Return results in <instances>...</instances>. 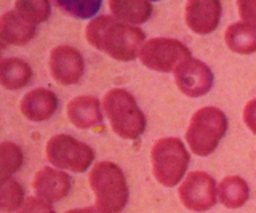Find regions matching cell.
Here are the masks:
<instances>
[{
	"instance_id": "cell-1",
	"label": "cell",
	"mask_w": 256,
	"mask_h": 213,
	"mask_svg": "<svg viewBox=\"0 0 256 213\" xmlns=\"http://www.w3.org/2000/svg\"><path fill=\"white\" fill-rule=\"evenodd\" d=\"M85 37L92 46L109 54L110 58L133 61L140 56L146 34L140 28L128 26L114 16L102 14L90 21L85 29Z\"/></svg>"
},
{
	"instance_id": "cell-2",
	"label": "cell",
	"mask_w": 256,
	"mask_h": 213,
	"mask_svg": "<svg viewBox=\"0 0 256 213\" xmlns=\"http://www.w3.org/2000/svg\"><path fill=\"white\" fill-rule=\"evenodd\" d=\"M96 196V207L104 213H120L128 202V184L122 168L114 162L96 164L88 176Z\"/></svg>"
},
{
	"instance_id": "cell-3",
	"label": "cell",
	"mask_w": 256,
	"mask_h": 213,
	"mask_svg": "<svg viewBox=\"0 0 256 213\" xmlns=\"http://www.w3.org/2000/svg\"><path fill=\"white\" fill-rule=\"evenodd\" d=\"M104 114L110 120L112 130L124 140H136L146 130V117L132 93L112 88L102 100Z\"/></svg>"
},
{
	"instance_id": "cell-4",
	"label": "cell",
	"mask_w": 256,
	"mask_h": 213,
	"mask_svg": "<svg viewBox=\"0 0 256 213\" xmlns=\"http://www.w3.org/2000/svg\"><path fill=\"white\" fill-rule=\"evenodd\" d=\"M228 132V117L221 109L206 106L192 116L186 141L192 154L206 157L216 151L220 141Z\"/></svg>"
},
{
	"instance_id": "cell-5",
	"label": "cell",
	"mask_w": 256,
	"mask_h": 213,
	"mask_svg": "<svg viewBox=\"0 0 256 213\" xmlns=\"http://www.w3.org/2000/svg\"><path fill=\"white\" fill-rule=\"evenodd\" d=\"M152 172L162 186L173 188L182 180L190 156L180 138H162L152 148Z\"/></svg>"
},
{
	"instance_id": "cell-6",
	"label": "cell",
	"mask_w": 256,
	"mask_h": 213,
	"mask_svg": "<svg viewBox=\"0 0 256 213\" xmlns=\"http://www.w3.org/2000/svg\"><path fill=\"white\" fill-rule=\"evenodd\" d=\"M46 159L60 170L84 173L94 160V151L70 135H54L46 143Z\"/></svg>"
},
{
	"instance_id": "cell-7",
	"label": "cell",
	"mask_w": 256,
	"mask_h": 213,
	"mask_svg": "<svg viewBox=\"0 0 256 213\" xmlns=\"http://www.w3.org/2000/svg\"><path fill=\"white\" fill-rule=\"evenodd\" d=\"M192 58L190 50L176 38L157 37L142 45L140 52L141 64L158 72H172L178 69L184 61Z\"/></svg>"
},
{
	"instance_id": "cell-8",
	"label": "cell",
	"mask_w": 256,
	"mask_h": 213,
	"mask_svg": "<svg viewBox=\"0 0 256 213\" xmlns=\"http://www.w3.org/2000/svg\"><path fill=\"white\" fill-rule=\"evenodd\" d=\"M180 199L192 212H206L218 202V186L205 172H192L180 186Z\"/></svg>"
},
{
	"instance_id": "cell-9",
	"label": "cell",
	"mask_w": 256,
	"mask_h": 213,
	"mask_svg": "<svg viewBox=\"0 0 256 213\" xmlns=\"http://www.w3.org/2000/svg\"><path fill=\"white\" fill-rule=\"evenodd\" d=\"M174 84L189 98L204 96L213 86V72L205 62L189 58L174 70Z\"/></svg>"
},
{
	"instance_id": "cell-10",
	"label": "cell",
	"mask_w": 256,
	"mask_h": 213,
	"mask_svg": "<svg viewBox=\"0 0 256 213\" xmlns=\"http://www.w3.org/2000/svg\"><path fill=\"white\" fill-rule=\"evenodd\" d=\"M85 62L77 48L69 45H60L50 53L52 77L61 85H74L84 76Z\"/></svg>"
},
{
	"instance_id": "cell-11",
	"label": "cell",
	"mask_w": 256,
	"mask_h": 213,
	"mask_svg": "<svg viewBox=\"0 0 256 213\" xmlns=\"http://www.w3.org/2000/svg\"><path fill=\"white\" fill-rule=\"evenodd\" d=\"M221 12L218 0H190L186 5V24L196 34H212L221 21Z\"/></svg>"
},
{
	"instance_id": "cell-12",
	"label": "cell",
	"mask_w": 256,
	"mask_h": 213,
	"mask_svg": "<svg viewBox=\"0 0 256 213\" xmlns=\"http://www.w3.org/2000/svg\"><path fill=\"white\" fill-rule=\"evenodd\" d=\"M32 186L38 197L48 202H58L69 194L72 178L64 170L44 167L36 173Z\"/></svg>"
},
{
	"instance_id": "cell-13",
	"label": "cell",
	"mask_w": 256,
	"mask_h": 213,
	"mask_svg": "<svg viewBox=\"0 0 256 213\" xmlns=\"http://www.w3.org/2000/svg\"><path fill=\"white\" fill-rule=\"evenodd\" d=\"M58 96L46 88H36L21 100V112L32 122L48 120L58 109Z\"/></svg>"
},
{
	"instance_id": "cell-14",
	"label": "cell",
	"mask_w": 256,
	"mask_h": 213,
	"mask_svg": "<svg viewBox=\"0 0 256 213\" xmlns=\"http://www.w3.org/2000/svg\"><path fill=\"white\" fill-rule=\"evenodd\" d=\"M68 117L77 128L88 130L102 124L101 101L90 94H82L68 104Z\"/></svg>"
},
{
	"instance_id": "cell-15",
	"label": "cell",
	"mask_w": 256,
	"mask_h": 213,
	"mask_svg": "<svg viewBox=\"0 0 256 213\" xmlns=\"http://www.w3.org/2000/svg\"><path fill=\"white\" fill-rule=\"evenodd\" d=\"M36 36V26L16 12H5L0 18V38L4 45L22 46Z\"/></svg>"
},
{
	"instance_id": "cell-16",
	"label": "cell",
	"mask_w": 256,
	"mask_h": 213,
	"mask_svg": "<svg viewBox=\"0 0 256 213\" xmlns=\"http://www.w3.org/2000/svg\"><path fill=\"white\" fill-rule=\"evenodd\" d=\"M109 8L125 24H142L152 14V4L146 0H110Z\"/></svg>"
},
{
	"instance_id": "cell-17",
	"label": "cell",
	"mask_w": 256,
	"mask_h": 213,
	"mask_svg": "<svg viewBox=\"0 0 256 213\" xmlns=\"http://www.w3.org/2000/svg\"><path fill=\"white\" fill-rule=\"evenodd\" d=\"M32 78V69L24 60L6 58L0 62V84L6 90H21Z\"/></svg>"
},
{
	"instance_id": "cell-18",
	"label": "cell",
	"mask_w": 256,
	"mask_h": 213,
	"mask_svg": "<svg viewBox=\"0 0 256 213\" xmlns=\"http://www.w3.org/2000/svg\"><path fill=\"white\" fill-rule=\"evenodd\" d=\"M226 45L230 52L238 54H252L256 53V26L248 22H234L226 29L224 34Z\"/></svg>"
},
{
	"instance_id": "cell-19",
	"label": "cell",
	"mask_w": 256,
	"mask_h": 213,
	"mask_svg": "<svg viewBox=\"0 0 256 213\" xmlns=\"http://www.w3.org/2000/svg\"><path fill=\"white\" fill-rule=\"evenodd\" d=\"M220 202L228 208H240L250 197V188L240 176H226L218 186Z\"/></svg>"
},
{
	"instance_id": "cell-20",
	"label": "cell",
	"mask_w": 256,
	"mask_h": 213,
	"mask_svg": "<svg viewBox=\"0 0 256 213\" xmlns=\"http://www.w3.org/2000/svg\"><path fill=\"white\" fill-rule=\"evenodd\" d=\"M24 162L22 151L18 144L12 141H4L0 144V181L6 183L16 172L21 168Z\"/></svg>"
},
{
	"instance_id": "cell-21",
	"label": "cell",
	"mask_w": 256,
	"mask_h": 213,
	"mask_svg": "<svg viewBox=\"0 0 256 213\" xmlns=\"http://www.w3.org/2000/svg\"><path fill=\"white\" fill-rule=\"evenodd\" d=\"M14 12L36 26L50 18L52 5L46 0H20L14 4Z\"/></svg>"
},
{
	"instance_id": "cell-22",
	"label": "cell",
	"mask_w": 256,
	"mask_h": 213,
	"mask_svg": "<svg viewBox=\"0 0 256 213\" xmlns=\"http://www.w3.org/2000/svg\"><path fill=\"white\" fill-rule=\"evenodd\" d=\"M24 204V189L16 180H8L0 188V210L5 213L16 212Z\"/></svg>"
},
{
	"instance_id": "cell-23",
	"label": "cell",
	"mask_w": 256,
	"mask_h": 213,
	"mask_svg": "<svg viewBox=\"0 0 256 213\" xmlns=\"http://www.w3.org/2000/svg\"><path fill=\"white\" fill-rule=\"evenodd\" d=\"M58 8L64 10L70 16H76L80 20L92 18L101 8V2H56Z\"/></svg>"
},
{
	"instance_id": "cell-24",
	"label": "cell",
	"mask_w": 256,
	"mask_h": 213,
	"mask_svg": "<svg viewBox=\"0 0 256 213\" xmlns=\"http://www.w3.org/2000/svg\"><path fill=\"white\" fill-rule=\"evenodd\" d=\"M18 213H54L52 204L42 197H28Z\"/></svg>"
},
{
	"instance_id": "cell-25",
	"label": "cell",
	"mask_w": 256,
	"mask_h": 213,
	"mask_svg": "<svg viewBox=\"0 0 256 213\" xmlns=\"http://www.w3.org/2000/svg\"><path fill=\"white\" fill-rule=\"evenodd\" d=\"M237 8L244 22L256 26V0H238Z\"/></svg>"
},
{
	"instance_id": "cell-26",
	"label": "cell",
	"mask_w": 256,
	"mask_h": 213,
	"mask_svg": "<svg viewBox=\"0 0 256 213\" xmlns=\"http://www.w3.org/2000/svg\"><path fill=\"white\" fill-rule=\"evenodd\" d=\"M244 120L246 127L250 128V132L256 135V100L246 102L244 109Z\"/></svg>"
},
{
	"instance_id": "cell-27",
	"label": "cell",
	"mask_w": 256,
	"mask_h": 213,
	"mask_svg": "<svg viewBox=\"0 0 256 213\" xmlns=\"http://www.w3.org/2000/svg\"><path fill=\"white\" fill-rule=\"evenodd\" d=\"M64 213H104L101 212L96 205H93V207H85V208H74V210H68Z\"/></svg>"
}]
</instances>
